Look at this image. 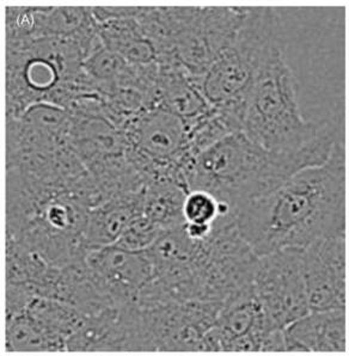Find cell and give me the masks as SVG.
Segmentation results:
<instances>
[{
	"mask_svg": "<svg viewBox=\"0 0 349 356\" xmlns=\"http://www.w3.org/2000/svg\"><path fill=\"white\" fill-rule=\"evenodd\" d=\"M302 251L287 249L259 259L252 286L266 318L277 330L311 312Z\"/></svg>",
	"mask_w": 349,
	"mask_h": 356,
	"instance_id": "5b68a950",
	"label": "cell"
},
{
	"mask_svg": "<svg viewBox=\"0 0 349 356\" xmlns=\"http://www.w3.org/2000/svg\"><path fill=\"white\" fill-rule=\"evenodd\" d=\"M144 189L116 196L90 209L84 234L86 250L102 249L119 242L133 221L143 214Z\"/></svg>",
	"mask_w": 349,
	"mask_h": 356,
	"instance_id": "4fadbf2b",
	"label": "cell"
},
{
	"mask_svg": "<svg viewBox=\"0 0 349 356\" xmlns=\"http://www.w3.org/2000/svg\"><path fill=\"white\" fill-rule=\"evenodd\" d=\"M72 123V113L53 103H38L16 119L6 120V163L64 149Z\"/></svg>",
	"mask_w": 349,
	"mask_h": 356,
	"instance_id": "30bf717a",
	"label": "cell"
},
{
	"mask_svg": "<svg viewBox=\"0 0 349 356\" xmlns=\"http://www.w3.org/2000/svg\"><path fill=\"white\" fill-rule=\"evenodd\" d=\"M302 264L311 311L346 309V236L312 243Z\"/></svg>",
	"mask_w": 349,
	"mask_h": 356,
	"instance_id": "8fae6325",
	"label": "cell"
},
{
	"mask_svg": "<svg viewBox=\"0 0 349 356\" xmlns=\"http://www.w3.org/2000/svg\"><path fill=\"white\" fill-rule=\"evenodd\" d=\"M84 314L53 298L30 299L17 314L6 316L8 352H66L68 339L79 329Z\"/></svg>",
	"mask_w": 349,
	"mask_h": 356,
	"instance_id": "52a82bcc",
	"label": "cell"
},
{
	"mask_svg": "<svg viewBox=\"0 0 349 356\" xmlns=\"http://www.w3.org/2000/svg\"><path fill=\"white\" fill-rule=\"evenodd\" d=\"M247 6H196L172 44V58L196 81L209 71L245 17Z\"/></svg>",
	"mask_w": 349,
	"mask_h": 356,
	"instance_id": "ba28073f",
	"label": "cell"
},
{
	"mask_svg": "<svg viewBox=\"0 0 349 356\" xmlns=\"http://www.w3.org/2000/svg\"><path fill=\"white\" fill-rule=\"evenodd\" d=\"M285 46L282 18L269 6H247L229 44L214 60L197 86L207 102L245 114L247 96L274 51Z\"/></svg>",
	"mask_w": 349,
	"mask_h": 356,
	"instance_id": "3957f363",
	"label": "cell"
},
{
	"mask_svg": "<svg viewBox=\"0 0 349 356\" xmlns=\"http://www.w3.org/2000/svg\"><path fill=\"white\" fill-rule=\"evenodd\" d=\"M286 352H346V309L311 311L284 330Z\"/></svg>",
	"mask_w": 349,
	"mask_h": 356,
	"instance_id": "7c38bea8",
	"label": "cell"
},
{
	"mask_svg": "<svg viewBox=\"0 0 349 356\" xmlns=\"http://www.w3.org/2000/svg\"><path fill=\"white\" fill-rule=\"evenodd\" d=\"M84 264L98 293L117 309L136 305L141 292L154 280V267L145 251L116 245L86 250Z\"/></svg>",
	"mask_w": 349,
	"mask_h": 356,
	"instance_id": "9c48e42d",
	"label": "cell"
},
{
	"mask_svg": "<svg viewBox=\"0 0 349 356\" xmlns=\"http://www.w3.org/2000/svg\"><path fill=\"white\" fill-rule=\"evenodd\" d=\"M202 352H286L284 330L269 324L252 284L226 301Z\"/></svg>",
	"mask_w": 349,
	"mask_h": 356,
	"instance_id": "8992f818",
	"label": "cell"
},
{
	"mask_svg": "<svg viewBox=\"0 0 349 356\" xmlns=\"http://www.w3.org/2000/svg\"><path fill=\"white\" fill-rule=\"evenodd\" d=\"M345 146L328 161L302 170L268 195L239 208L234 222L259 257L304 250L324 238L346 236Z\"/></svg>",
	"mask_w": 349,
	"mask_h": 356,
	"instance_id": "6da1fadb",
	"label": "cell"
},
{
	"mask_svg": "<svg viewBox=\"0 0 349 356\" xmlns=\"http://www.w3.org/2000/svg\"><path fill=\"white\" fill-rule=\"evenodd\" d=\"M323 126L302 118L297 83L287 64L286 47L282 46L273 53L252 85L243 131L266 149L294 152L315 140Z\"/></svg>",
	"mask_w": 349,
	"mask_h": 356,
	"instance_id": "277c9868",
	"label": "cell"
},
{
	"mask_svg": "<svg viewBox=\"0 0 349 356\" xmlns=\"http://www.w3.org/2000/svg\"><path fill=\"white\" fill-rule=\"evenodd\" d=\"M182 213L184 224L213 227L224 216H234L230 208L204 191H188Z\"/></svg>",
	"mask_w": 349,
	"mask_h": 356,
	"instance_id": "5bb4252c",
	"label": "cell"
},
{
	"mask_svg": "<svg viewBox=\"0 0 349 356\" xmlns=\"http://www.w3.org/2000/svg\"><path fill=\"white\" fill-rule=\"evenodd\" d=\"M339 140V128L324 124L320 136L304 149L275 152L237 131L193 158L188 191H207L234 216L244 204L268 195L302 170L322 165Z\"/></svg>",
	"mask_w": 349,
	"mask_h": 356,
	"instance_id": "7a4b0ae2",
	"label": "cell"
},
{
	"mask_svg": "<svg viewBox=\"0 0 349 356\" xmlns=\"http://www.w3.org/2000/svg\"><path fill=\"white\" fill-rule=\"evenodd\" d=\"M165 231L141 214L129 225L115 245L129 251H146Z\"/></svg>",
	"mask_w": 349,
	"mask_h": 356,
	"instance_id": "9a60e30c",
	"label": "cell"
}]
</instances>
